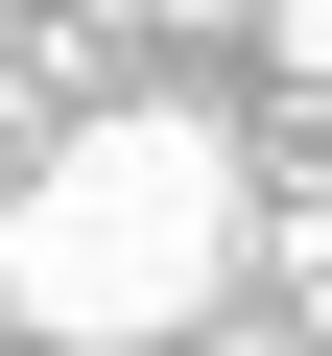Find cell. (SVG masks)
Instances as JSON below:
<instances>
[{
	"instance_id": "obj_3",
	"label": "cell",
	"mask_w": 332,
	"mask_h": 356,
	"mask_svg": "<svg viewBox=\"0 0 332 356\" xmlns=\"http://www.w3.org/2000/svg\"><path fill=\"white\" fill-rule=\"evenodd\" d=\"M214 356H308V332H285V309H214Z\"/></svg>"
},
{
	"instance_id": "obj_2",
	"label": "cell",
	"mask_w": 332,
	"mask_h": 356,
	"mask_svg": "<svg viewBox=\"0 0 332 356\" xmlns=\"http://www.w3.org/2000/svg\"><path fill=\"white\" fill-rule=\"evenodd\" d=\"M261 48H285V95H332V0H261Z\"/></svg>"
},
{
	"instance_id": "obj_4",
	"label": "cell",
	"mask_w": 332,
	"mask_h": 356,
	"mask_svg": "<svg viewBox=\"0 0 332 356\" xmlns=\"http://www.w3.org/2000/svg\"><path fill=\"white\" fill-rule=\"evenodd\" d=\"M142 24H261V0H142Z\"/></svg>"
},
{
	"instance_id": "obj_1",
	"label": "cell",
	"mask_w": 332,
	"mask_h": 356,
	"mask_svg": "<svg viewBox=\"0 0 332 356\" xmlns=\"http://www.w3.org/2000/svg\"><path fill=\"white\" fill-rule=\"evenodd\" d=\"M261 261V191H238V143L190 95H95L24 191H0V309H24L48 356H166V332H214Z\"/></svg>"
}]
</instances>
